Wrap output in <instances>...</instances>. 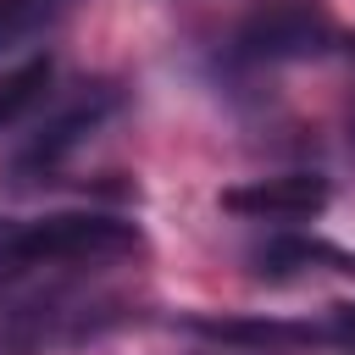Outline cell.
Instances as JSON below:
<instances>
[{"mask_svg":"<svg viewBox=\"0 0 355 355\" xmlns=\"http://www.w3.org/2000/svg\"><path fill=\"white\" fill-rule=\"evenodd\" d=\"M183 327L211 338V344H239V349H272V344H311V338H322V327L277 322V316H189Z\"/></svg>","mask_w":355,"mask_h":355,"instance_id":"obj_4","label":"cell"},{"mask_svg":"<svg viewBox=\"0 0 355 355\" xmlns=\"http://www.w3.org/2000/svg\"><path fill=\"white\" fill-rule=\"evenodd\" d=\"M327 194L333 189L316 172H277V178H250V183L222 189V211L250 216V222H300V216H316Z\"/></svg>","mask_w":355,"mask_h":355,"instance_id":"obj_3","label":"cell"},{"mask_svg":"<svg viewBox=\"0 0 355 355\" xmlns=\"http://www.w3.org/2000/svg\"><path fill=\"white\" fill-rule=\"evenodd\" d=\"M72 0H0V55L22 39H33L39 28H50Z\"/></svg>","mask_w":355,"mask_h":355,"instance_id":"obj_8","label":"cell"},{"mask_svg":"<svg viewBox=\"0 0 355 355\" xmlns=\"http://www.w3.org/2000/svg\"><path fill=\"white\" fill-rule=\"evenodd\" d=\"M322 338L355 344V300H349V305H333V311H327V327H322Z\"/></svg>","mask_w":355,"mask_h":355,"instance_id":"obj_9","label":"cell"},{"mask_svg":"<svg viewBox=\"0 0 355 355\" xmlns=\"http://www.w3.org/2000/svg\"><path fill=\"white\" fill-rule=\"evenodd\" d=\"M327 44H333V22L311 0H283L261 17H250L233 39V50L244 61H305V55H322Z\"/></svg>","mask_w":355,"mask_h":355,"instance_id":"obj_2","label":"cell"},{"mask_svg":"<svg viewBox=\"0 0 355 355\" xmlns=\"http://www.w3.org/2000/svg\"><path fill=\"white\" fill-rule=\"evenodd\" d=\"M261 272L266 277H288V272H305V266H327V272H355V255L327 244V239H272L261 255Z\"/></svg>","mask_w":355,"mask_h":355,"instance_id":"obj_6","label":"cell"},{"mask_svg":"<svg viewBox=\"0 0 355 355\" xmlns=\"http://www.w3.org/2000/svg\"><path fill=\"white\" fill-rule=\"evenodd\" d=\"M111 105H116V94H94V100H83L78 111H67L61 122H50V128L28 144L22 166H28V172H33V166H55V161H61V155H67V150H72V144H78V139H83V133L111 111Z\"/></svg>","mask_w":355,"mask_h":355,"instance_id":"obj_5","label":"cell"},{"mask_svg":"<svg viewBox=\"0 0 355 355\" xmlns=\"http://www.w3.org/2000/svg\"><path fill=\"white\" fill-rule=\"evenodd\" d=\"M44 89H50V61H44V55H33V61H22V67L0 72V128H6V122H17V116H22Z\"/></svg>","mask_w":355,"mask_h":355,"instance_id":"obj_7","label":"cell"},{"mask_svg":"<svg viewBox=\"0 0 355 355\" xmlns=\"http://www.w3.org/2000/svg\"><path fill=\"white\" fill-rule=\"evenodd\" d=\"M139 244V227L100 211H61L33 222H0V266H61V261H100Z\"/></svg>","mask_w":355,"mask_h":355,"instance_id":"obj_1","label":"cell"}]
</instances>
